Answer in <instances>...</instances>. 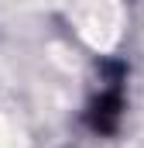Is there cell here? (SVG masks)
<instances>
[{
  "label": "cell",
  "instance_id": "6da1fadb",
  "mask_svg": "<svg viewBox=\"0 0 144 148\" xmlns=\"http://www.w3.org/2000/svg\"><path fill=\"white\" fill-rule=\"evenodd\" d=\"M117 121H120V93L110 90V93H103V97L93 103L89 124H93V131H113Z\"/></svg>",
  "mask_w": 144,
  "mask_h": 148
}]
</instances>
